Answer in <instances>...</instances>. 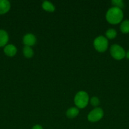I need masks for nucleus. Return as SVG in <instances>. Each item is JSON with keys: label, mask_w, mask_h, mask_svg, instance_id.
I'll return each mask as SVG.
<instances>
[{"label": "nucleus", "mask_w": 129, "mask_h": 129, "mask_svg": "<svg viewBox=\"0 0 129 129\" xmlns=\"http://www.w3.org/2000/svg\"><path fill=\"white\" fill-rule=\"evenodd\" d=\"M106 18L107 21L111 24H118L121 21L123 18V13L121 9L112 7L108 10Z\"/></svg>", "instance_id": "obj_1"}, {"label": "nucleus", "mask_w": 129, "mask_h": 129, "mask_svg": "<svg viewBox=\"0 0 129 129\" xmlns=\"http://www.w3.org/2000/svg\"><path fill=\"white\" fill-rule=\"evenodd\" d=\"M89 98L86 92L81 91L78 92L74 98V103L78 108H83L88 105Z\"/></svg>", "instance_id": "obj_2"}, {"label": "nucleus", "mask_w": 129, "mask_h": 129, "mask_svg": "<svg viewBox=\"0 0 129 129\" xmlns=\"http://www.w3.org/2000/svg\"><path fill=\"white\" fill-rule=\"evenodd\" d=\"M94 47L99 52H105L108 47V41L105 37L99 36L94 40Z\"/></svg>", "instance_id": "obj_3"}, {"label": "nucleus", "mask_w": 129, "mask_h": 129, "mask_svg": "<svg viewBox=\"0 0 129 129\" xmlns=\"http://www.w3.org/2000/svg\"><path fill=\"white\" fill-rule=\"evenodd\" d=\"M110 53L111 56L116 60H121L126 55L125 50L118 44H113L111 45L110 48Z\"/></svg>", "instance_id": "obj_4"}, {"label": "nucleus", "mask_w": 129, "mask_h": 129, "mask_svg": "<svg viewBox=\"0 0 129 129\" xmlns=\"http://www.w3.org/2000/svg\"><path fill=\"white\" fill-rule=\"evenodd\" d=\"M104 115L103 110L101 108H95L88 114L87 118L91 122H96L100 120Z\"/></svg>", "instance_id": "obj_5"}, {"label": "nucleus", "mask_w": 129, "mask_h": 129, "mask_svg": "<svg viewBox=\"0 0 129 129\" xmlns=\"http://www.w3.org/2000/svg\"><path fill=\"white\" fill-rule=\"evenodd\" d=\"M36 42V37L35 35L32 34H27L24 35L23 38V43L25 45V46H33L35 45Z\"/></svg>", "instance_id": "obj_6"}, {"label": "nucleus", "mask_w": 129, "mask_h": 129, "mask_svg": "<svg viewBox=\"0 0 129 129\" xmlns=\"http://www.w3.org/2000/svg\"><path fill=\"white\" fill-rule=\"evenodd\" d=\"M4 52H5V54L9 57H13L16 54V52H17V49H16V47L12 44H8V45H6L4 49Z\"/></svg>", "instance_id": "obj_7"}, {"label": "nucleus", "mask_w": 129, "mask_h": 129, "mask_svg": "<svg viewBox=\"0 0 129 129\" xmlns=\"http://www.w3.org/2000/svg\"><path fill=\"white\" fill-rule=\"evenodd\" d=\"M10 3L7 0H0V15H3L10 10Z\"/></svg>", "instance_id": "obj_8"}, {"label": "nucleus", "mask_w": 129, "mask_h": 129, "mask_svg": "<svg viewBox=\"0 0 129 129\" xmlns=\"http://www.w3.org/2000/svg\"><path fill=\"white\" fill-rule=\"evenodd\" d=\"M8 34L6 31L0 30V47H3L6 45L8 41Z\"/></svg>", "instance_id": "obj_9"}, {"label": "nucleus", "mask_w": 129, "mask_h": 129, "mask_svg": "<svg viewBox=\"0 0 129 129\" xmlns=\"http://www.w3.org/2000/svg\"><path fill=\"white\" fill-rule=\"evenodd\" d=\"M79 113V110L76 107H72L67 111V116L69 118H73L77 117Z\"/></svg>", "instance_id": "obj_10"}, {"label": "nucleus", "mask_w": 129, "mask_h": 129, "mask_svg": "<svg viewBox=\"0 0 129 129\" xmlns=\"http://www.w3.org/2000/svg\"><path fill=\"white\" fill-rule=\"evenodd\" d=\"M42 7L45 11H48V12H53L55 10L54 5L51 2L48 1H45L42 4Z\"/></svg>", "instance_id": "obj_11"}, {"label": "nucleus", "mask_w": 129, "mask_h": 129, "mask_svg": "<svg viewBox=\"0 0 129 129\" xmlns=\"http://www.w3.org/2000/svg\"><path fill=\"white\" fill-rule=\"evenodd\" d=\"M23 54L27 58H31L34 55V51L30 47L25 46L23 49Z\"/></svg>", "instance_id": "obj_12"}, {"label": "nucleus", "mask_w": 129, "mask_h": 129, "mask_svg": "<svg viewBox=\"0 0 129 129\" xmlns=\"http://www.w3.org/2000/svg\"><path fill=\"white\" fill-rule=\"evenodd\" d=\"M120 30L123 34H128L129 33V20H124L120 25Z\"/></svg>", "instance_id": "obj_13"}, {"label": "nucleus", "mask_w": 129, "mask_h": 129, "mask_svg": "<svg viewBox=\"0 0 129 129\" xmlns=\"http://www.w3.org/2000/svg\"><path fill=\"white\" fill-rule=\"evenodd\" d=\"M117 35V32L116 30L113 28H110L106 31V36L108 39H115Z\"/></svg>", "instance_id": "obj_14"}, {"label": "nucleus", "mask_w": 129, "mask_h": 129, "mask_svg": "<svg viewBox=\"0 0 129 129\" xmlns=\"http://www.w3.org/2000/svg\"><path fill=\"white\" fill-rule=\"evenodd\" d=\"M112 4L115 6V7L118 8H122L124 6V3L121 0H113Z\"/></svg>", "instance_id": "obj_15"}, {"label": "nucleus", "mask_w": 129, "mask_h": 129, "mask_svg": "<svg viewBox=\"0 0 129 129\" xmlns=\"http://www.w3.org/2000/svg\"><path fill=\"white\" fill-rule=\"evenodd\" d=\"M91 103L93 107H97L99 105V100L97 97H92L91 99Z\"/></svg>", "instance_id": "obj_16"}, {"label": "nucleus", "mask_w": 129, "mask_h": 129, "mask_svg": "<svg viewBox=\"0 0 129 129\" xmlns=\"http://www.w3.org/2000/svg\"><path fill=\"white\" fill-rule=\"evenodd\" d=\"M32 129H43V128L42 127V126L40 125H34V127H32Z\"/></svg>", "instance_id": "obj_17"}, {"label": "nucleus", "mask_w": 129, "mask_h": 129, "mask_svg": "<svg viewBox=\"0 0 129 129\" xmlns=\"http://www.w3.org/2000/svg\"><path fill=\"white\" fill-rule=\"evenodd\" d=\"M125 56H126V57L128 59H129V50L126 53V55H125Z\"/></svg>", "instance_id": "obj_18"}]
</instances>
